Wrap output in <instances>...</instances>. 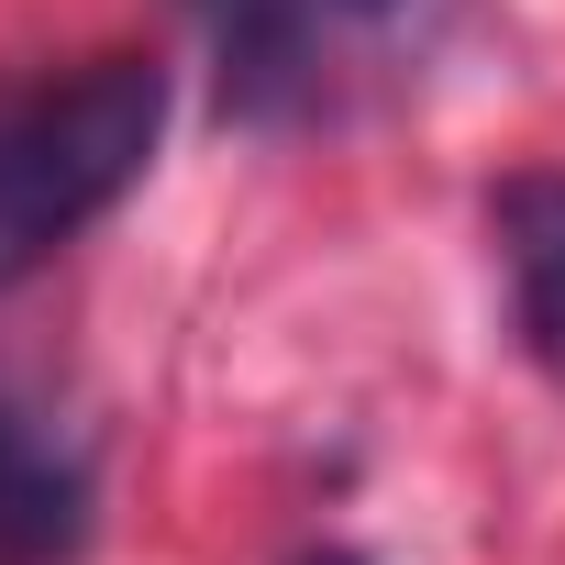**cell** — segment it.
I'll return each mask as SVG.
<instances>
[{"instance_id":"cell-1","label":"cell","mask_w":565,"mask_h":565,"mask_svg":"<svg viewBox=\"0 0 565 565\" xmlns=\"http://www.w3.org/2000/svg\"><path fill=\"white\" fill-rule=\"evenodd\" d=\"M167 134V78L145 56H100L56 89L0 100V289H23L45 255H67Z\"/></svg>"},{"instance_id":"cell-2","label":"cell","mask_w":565,"mask_h":565,"mask_svg":"<svg viewBox=\"0 0 565 565\" xmlns=\"http://www.w3.org/2000/svg\"><path fill=\"white\" fill-rule=\"evenodd\" d=\"M499 277H510V322L543 377H565V167H521L488 189Z\"/></svg>"},{"instance_id":"cell-3","label":"cell","mask_w":565,"mask_h":565,"mask_svg":"<svg viewBox=\"0 0 565 565\" xmlns=\"http://www.w3.org/2000/svg\"><path fill=\"white\" fill-rule=\"evenodd\" d=\"M78 532H89V477L23 411H0V565H67Z\"/></svg>"},{"instance_id":"cell-4","label":"cell","mask_w":565,"mask_h":565,"mask_svg":"<svg viewBox=\"0 0 565 565\" xmlns=\"http://www.w3.org/2000/svg\"><path fill=\"white\" fill-rule=\"evenodd\" d=\"M300 565H355V554H300Z\"/></svg>"}]
</instances>
